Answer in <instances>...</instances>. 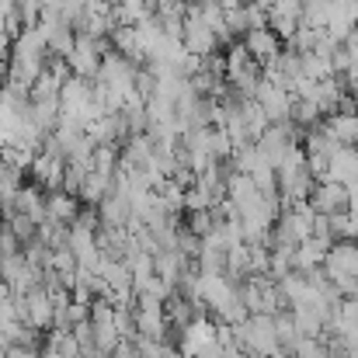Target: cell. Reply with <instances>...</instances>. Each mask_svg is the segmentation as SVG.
<instances>
[{
	"label": "cell",
	"instance_id": "obj_11",
	"mask_svg": "<svg viewBox=\"0 0 358 358\" xmlns=\"http://www.w3.org/2000/svg\"><path fill=\"white\" fill-rule=\"evenodd\" d=\"M331 250V240H320V237H306L296 243L292 250V268L296 271H313V268H324V257Z\"/></svg>",
	"mask_w": 358,
	"mask_h": 358
},
{
	"label": "cell",
	"instance_id": "obj_20",
	"mask_svg": "<svg viewBox=\"0 0 358 358\" xmlns=\"http://www.w3.org/2000/svg\"><path fill=\"white\" fill-rule=\"evenodd\" d=\"M150 10H153V17H157L160 24H167V21H185L188 0H150Z\"/></svg>",
	"mask_w": 358,
	"mask_h": 358
},
{
	"label": "cell",
	"instance_id": "obj_22",
	"mask_svg": "<svg viewBox=\"0 0 358 358\" xmlns=\"http://www.w3.org/2000/svg\"><path fill=\"white\" fill-rule=\"evenodd\" d=\"M10 230H14V237L21 240V243H28V240H35L38 237V223L28 216V213H10L7 220H3Z\"/></svg>",
	"mask_w": 358,
	"mask_h": 358
},
{
	"label": "cell",
	"instance_id": "obj_12",
	"mask_svg": "<svg viewBox=\"0 0 358 358\" xmlns=\"http://www.w3.org/2000/svg\"><path fill=\"white\" fill-rule=\"evenodd\" d=\"M341 146H358V112H334L324 125Z\"/></svg>",
	"mask_w": 358,
	"mask_h": 358
},
{
	"label": "cell",
	"instance_id": "obj_27",
	"mask_svg": "<svg viewBox=\"0 0 358 358\" xmlns=\"http://www.w3.org/2000/svg\"><path fill=\"white\" fill-rule=\"evenodd\" d=\"M108 3H112V0H108Z\"/></svg>",
	"mask_w": 358,
	"mask_h": 358
},
{
	"label": "cell",
	"instance_id": "obj_19",
	"mask_svg": "<svg viewBox=\"0 0 358 358\" xmlns=\"http://www.w3.org/2000/svg\"><path fill=\"white\" fill-rule=\"evenodd\" d=\"M21 185H24V171L14 167V164H7V160L0 157V206H7Z\"/></svg>",
	"mask_w": 358,
	"mask_h": 358
},
{
	"label": "cell",
	"instance_id": "obj_7",
	"mask_svg": "<svg viewBox=\"0 0 358 358\" xmlns=\"http://www.w3.org/2000/svg\"><path fill=\"white\" fill-rule=\"evenodd\" d=\"M52 313H56V306H52L49 289L45 285H31L24 292V324H31L38 331H49L52 327Z\"/></svg>",
	"mask_w": 358,
	"mask_h": 358
},
{
	"label": "cell",
	"instance_id": "obj_26",
	"mask_svg": "<svg viewBox=\"0 0 358 358\" xmlns=\"http://www.w3.org/2000/svg\"><path fill=\"white\" fill-rule=\"evenodd\" d=\"M0 261H3V254H0Z\"/></svg>",
	"mask_w": 358,
	"mask_h": 358
},
{
	"label": "cell",
	"instance_id": "obj_25",
	"mask_svg": "<svg viewBox=\"0 0 358 358\" xmlns=\"http://www.w3.org/2000/svg\"><path fill=\"white\" fill-rule=\"evenodd\" d=\"M341 77H345V87H348V94H352V98L358 101V63L352 66V70H348V73H341Z\"/></svg>",
	"mask_w": 358,
	"mask_h": 358
},
{
	"label": "cell",
	"instance_id": "obj_16",
	"mask_svg": "<svg viewBox=\"0 0 358 358\" xmlns=\"http://www.w3.org/2000/svg\"><path fill=\"white\" fill-rule=\"evenodd\" d=\"M289 122H292V125H299V129L306 132V129L320 125V122H324V115H320V108H317L313 101H306V98L292 94V108H289Z\"/></svg>",
	"mask_w": 358,
	"mask_h": 358
},
{
	"label": "cell",
	"instance_id": "obj_9",
	"mask_svg": "<svg viewBox=\"0 0 358 358\" xmlns=\"http://www.w3.org/2000/svg\"><path fill=\"white\" fill-rule=\"evenodd\" d=\"M299 17H303V7L299 0H271L268 7V28L278 35V38H292V31L299 28Z\"/></svg>",
	"mask_w": 358,
	"mask_h": 358
},
{
	"label": "cell",
	"instance_id": "obj_15",
	"mask_svg": "<svg viewBox=\"0 0 358 358\" xmlns=\"http://www.w3.org/2000/svg\"><path fill=\"white\" fill-rule=\"evenodd\" d=\"M45 348L56 358H80V345L70 327H49L45 331Z\"/></svg>",
	"mask_w": 358,
	"mask_h": 358
},
{
	"label": "cell",
	"instance_id": "obj_10",
	"mask_svg": "<svg viewBox=\"0 0 358 358\" xmlns=\"http://www.w3.org/2000/svg\"><path fill=\"white\" fill-rule=\"evenodd\" d=\"M77 209H80V199L70 195L66 188H52V192H45V220L70 227V223L77 220Z\"/></svg>",
	"mask_w": 358,
	"mask_h": 358
},
{
	"label": "cell",
	"instance_id": "obj_23",
	"mask_svg": "<svg viewBox=\"0 0 358 358\" xmlns=\"http://www.w3.org/2000/svg\"><path fill=\"white\" fill-rule=\"evenodd\" d=\"M17 250H21V240L14 237V230L7 223H0V254L7 257V254H17Z\"/></svg>",
	"mask_w": 358,
	"mask_h": 358
},
{
	"label": "cell",
	"instance_id": "obj_2",
	"mask_svg": "<svg viewBox=\"0 0 358 358\" xmlns=\"http://www.w3.org/2000/svg\"><path fill=\"white\" fill-rule=\"evenodd\" d=\"M108 52L105 38H94V35H77L73 38V49L66 52V66L73 77H84V80H94L98 70H101V56Z\"/></svg>",
	"mask_w": 358,
	"mask_h": 358
},
{
	"label": "cell",
	"instance_id": "obj_5",
	"mask_svg": "<svg viewBox=\"0 0 358 358\" xmlns=\"http://www.w3.org/2000/svg\"><path fill=\"white\" fill-rule=\"evenodd\" d=\"M306 202H310L313 213L334 216V213H345L352 199H348V188H345V185H338V181H331V178H317L313 188H310V195H306Z\"/></svg>",
	"mask_w": 358,
	"mask_h": 358
},
{
	"label": "cell",
	"instance_id": "obj_24",
	"mask_svg": "<svg viewBox=\"0 0 358 358\" xmlns=\"http://www.w3.org/2000/svg\"><path fill=\"white\" fill-rule=\"evenodd\" d=\"M3 358H38V348H24V345H10Z\"/></svg>",
	"mask_w": 358,
	"mask_h": 358
},
{
	"label": "cell",
	"instance_id": "obj_1",
	"mask_svg": "<svg viewBox=\"0 0 358 358\" xmlns=\"http://www.w3.org/2000/svg\"><path fill=\"white\" fill-rule=\"evenodd\" d=\"M234 341L250 358H285L271 313H247L240 324H234Z\"/></svg>",
	"mask_w": 358,
	"mask_h": 358
},
{
	"label": "cell",
	"instance_id": "obj_17",
	"mask_svg": "<svg viewBox=\"0 0 358 358\" xmlns=\"http://www.w3.org/2000/svg\"><path fill=\"white\" fill-rule=\"evenodd\" d=\"M150 14V0H112L115 24H139Z\"/></svg>",
	"mask_w": 358,
	"mask_h": 358
},
{
	"label": "cell",
	"instance_id": "obj_18",
	"mask_svg": "<svg viewBox=\"0 0 358 358\" xmlns=\"http://www.w3.org/2000/svg\"><path fill=\"white\" fill-rule=\"evenodd\" d=\"M299 7H303L299 24L324 28V24H327V17H331V10H334V0H299Z\"/></svg>",
	"mask_w": 358,
	"mask_h": 358
},
{
	"label": "cell",
	"instance_id": "obj_3",
	"mask_svg": "<svg viewBox=\"0 0 358 358\" xmlns=\"http://www.w3.org/2000/svg\"><path fill=\"white\" fill-rule=\"evenodd\" d=\"M181 45H185V52H192V56H213V52L220 49L216 31L206 24V17L199 14V7H195V3H188L185 28H181Z\"/></svg>",
	"mask_w": 358,
	"mask_h": 358
},
{
	"label": "cell",
	"instance_id": "obj_13",
	"mask_svg": "<svg viewBox=\"0 0 358 358\" xmlns=\"http://www.w3.org/2000/svg\"><path fill=\"white\" fill-rule=\"evenodd\" d=\"M112 192V174H101V171H87L84 174V181H80V188H77V199L80 202H87V206H98L105 195Z\"/></svg>",
	"mask_w": 358,
	"mask_h": 358
},
{
	"label": "cell",
	"instance_id": "obj_8",
	"mask_svg": "<svg viewBox=\"0 0 358 358\" xmlns=\"http://www.w3.org/2000/svg\"><path fill=\"white\" fill-rule=\"evenodd\" d=\"M243 45H247V52H250V59H257L261 66H268L278 52H282V38L264 24V28H250V31H243V38H240Z\"/></svg>",
	"mask_w": 358,
	"mask_h": 358
},
{
	"label": "cell",
	"instance_id": "obj_6",
	"mask_svg": "<svg viewBox=\"0 0 358 358\" xmlns=\"http://www.w3.org/2000/svg\"><path fill=\"white\" fill-rule=\"evenodd\" d=\"M254 101L261 105V112L268 115V122H289L292 94H289V91H282L278 84L264 80V73H261V84H257V91H254Z\"/></svg>",
	"mask_w": 358,
	"mask_h": 358
},
{
	"label": "cell",
	"instance_id": "obj_21",
	"mask_svg": "<svg viewBox=\"0 0 358 358\" xmlns=\"http://www.w3.org/2000/svg\"><path fill=\"white\" fill-rule=\"evenodd\" d=\"M299 70H303L306 80H324V77H331V63H327L324 56H317V52H299Z\"/></svg>",
	"mask_w": 358,
	"mask_h": 358
},
{
	"label": "cell",
	"instance_id": "obj_14",
	"mask_svg": "<svg viewBox=\"0 0 358 358\" xmlns=\"http://www.w3.org/2000/svg\"><path fill=\"white\" fill-rule=\"evenodd\" d=\"M195 264H199L202 275H227V247H220V243L202 237V247L195 254Z\"/></svg>",
	"mask_w": 358,
	"mask_h": 358
},
{
	"label": "cell",
	"instance_id": "obj_4",
	"mask_svg": "<svg viewBox=\"0 0 358 358\" xmlns=\"http://www.w3.org/2000/svg\"><path fill=\"white\" fill-rule=\"evenodd\" d=\"M63 167H66V157L59 153V146L52 139H45V146L28 164V171H31V178H35V185L42 192H52V188L63 185Z\"/></svg>",
	"mask_w": 358,
	"mask_h": 358
}]
</instances>
